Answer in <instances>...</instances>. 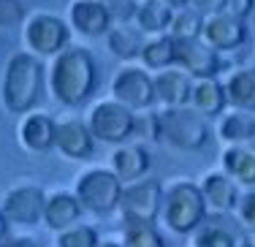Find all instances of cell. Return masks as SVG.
Masks as SVG:
<instances>
[{
	"label": "cell",
	"instance_id": "cell-13",
	"mask_svg": "<svg viewBox=\"0 0 255 247\" xmlns=\"http://www.w3.org/2000/svg\"><path fill=\"white\" fill-rule=\"evenodd\" d=\"M201 41L206 46H212L217 55L220 52H236L247 41V22L228 14V11L206 16L204 30H201Z\"/></svg>",
	"mask_w": 255,
	"mask_h": 247
},
{
	"label": "cell",
	"instance_id": "cell-36",
	"mask_svg": "<svg viewBox=\"0 0 255 247\" xmlns=\"http://www.w3.org/2000/svg\"><path fill=\"white\" fill-rule=\"evenodd\" d=\"M253 8H255V0H228L226 3L228 14L239 16V19H245V22H247V16L253 14Z\"/></svg>",
	"mask_w": 255,
	"mask_h": 247
},
{
	"label": "cell",
	"instance_id": "cell-6",
	"mask_svg": "<svg viewBox=\"0 0 255 247\" xmlns=\"http://www.w3.org/2000/svg\"><path fill=\"white\" fill-rule=\"evenodd\" d=\"M163 209V185L155 177H144L125 185L120 198V212L125 226H155Z\"/></svg>",
	"mask_w": 255,
	"mask_h": 247
},
{
	"label": "cell",
	"instance_id": "cell-14",
	"mask_svg": "<svg viewBox=\"0 0 255 247\" xmlns=\"http://www.w3.org/2000/svg\"><path fill=\"white\" fill-rule=\"evenodd\" d=\"M198 190L204 196L206 212L209 215H231L239 204V185L231 177H226L223 171H206L198 182Z\"/></svg>",
	"mask_w": 255,
	"mask_h": 247
},
{
	"label": "cell",
	"instance_id": "cell-28",
	"mask_svg": "<svg viewBox=\"0 0 255 247\" xmlns=\"http://www.w3.org/2000/svg\"><path fill=\"white\" fill-rule=\"evenodd\" d=\"M201 30H204V16L187 5V8L174 11V19L168 25V35L174 41H187V38H201Z\"/></svg>",
	"mask_w": 255,
	"mask_h": 247
},
{
	"label": "cell",
	"instance_id": "cell-18",
	"mask_svg": "<svg viewBox=\"0 0 255 247\" xmlns=\"http://www.w3.org/2000/svg\"><path fill=\"white\" fill-rule=\"evenodd\" d=\"M220 171L239 188H255V138L245 144H231L220 155Z\"/></svg>",
	"mask_w": 255,
	"mask_h": 247
},
{
	"label": "cell",
	"instance_id": "cell-11",
	"mask_svg": "<svg viewBox=\"0 0 255 247\" xmlns=\"http://www.w3.org/2000/svg\"><path fill=\"white\" fill-rule=\"evenodd\" d=\"M174 65H179L190 79H215L223 68V60L201 38L174 41Z\"/></svg>",
	"mask_w": 255,
	"mask_h": 247
},
{
	"label": "cell",
	"instance_id": "cell-41",
	"mask_svg": "<svg viewBox=\"0 0 255 247\" xmlns=\"http://www.w3.org/2000/svg\"><path fill=\"white\" fill-rule=\"evenodd\" d=\"M247 22H255V8H253V14H250V16H247Z\"/></svg>",
	"mask_w": 255,
	"mask_h": 247
},
{
	"label": "cell",
	"instance_id": "cell-29",
	"mask_svg": "<svg viewBox=\"0 0 255 247\" xmlns=\"http://www.w3.org/2000/svg\"><path fill=\"white\" fill-rule=\"evenodd\" d=\"M54 245L57 247H98L101 239H98V231H95L93 226L76 223V226L60 231L57 239H54Z\"/></svg>",
	"mask_w": 255,
	"mask_h": 247
},
{
	"label": "cell",
	"instance_id": "cell-1",
	"mask_svg": "<svg viewBox=\"0 0 255 247\" xmlns=\"http://www.w3.org/2000/svg\"><path fill=\"white\" fill-rule=\"evenodd\" d=\"M98 84V65L84 46H68L46 68V87L63 106H82Z\"/></svg>",
	"mask_w": 255,
	"mask_h": 247
},
{
	"label": "cell",
	"instance_id": "cell-4",
	"mask_svg": "<svg viewBox=\"0 0 255 247\" xmlns=\"http://www.w3.org/2000/svg\"><path fill=\"white\" fill-rule=\"evenodd\" d=\"M157 128H160V141L179 152H198L212 136L206 117H201L190 106L157 112Z\"/></svg>",
	"mask_w": 255,
	"mask_h": 247
},
{
	"label": "cell",
	"instance_id": "cell-15",
	"mask_svg": "<svg viewBox=\"0 0 255 247\" xmlns=\"http://www.w3.org/2000/svg\"><path fill=\"white\" fill-rule=\"evenodd\" d=\"M54 149L68 160H87L95 152V138L82 120H60L54 128Z\"/></svg>",
	"mask_w": 255,
	"mask_h": 247
},
{
	"label": "cell",
	"instance_id": "cell-38",
	"mask_svg": "<svg viewBox=\"0 0 255 247\" xmlns=\"http://www.w3.org/2000/svg\"><path fill=\"white\" fill-rule=\"evenodd\" d=\"M3 239H8V220H5L3 209H0V242H3Z\"/></svg>",
	"mask_w": 255,
	"mask_h": 247
},
{
	"label": "cell",
	"instance_id": "cell-10",
	"mask_svg": "<svg viewBox=\"0 0 255 247\" xmlns=\"http://www.w3.org/2000/svg\"><path fill=\"white\" fill-rule=\"evenodd\" d=\"M44 207L46 193L38 185H14L0 204L5 220L16 223V226H38L44 220Z\"/></svg>",
	"mask_w": 255,
	"mask_h": 247
},
{
	"label": "cell",
	"instance_id": "cell-30",
	"mask_svg": "<svg viewBox=\"0 0 255 247\" xmlns=\"http://www.w3.org/2000/svg\"><path fill=\"white\" fill-rule=\"evenodd\" d=\"M123 247H166L155 226H125L123 228Z\"/></svg>",
	"mask_w": 255,
	"mask_h": 247
},
{
	"label": "cell",
	"instance_id": "cell-7",
	"mask_svg": "<svg viewBox=\"0 0 255 247\" xmlns=\"http://www.w3.org/2000/svg\"><path fill=\"white\" fill-rule=\"evenodd\" d=\"M87 128L93 133V138L120 147V144H128V138L136 130V114L130 109H125L123 104H117L114 98L101 101V104H95L90 109Z\"/></svg>",
	"mask_w": 255,
	"mask_h": 247
},
{
	"label": "cell",
	"instance_id": "cell-16",
	"mask_svg": "<svg viewBox=\"0 0 255 247\" xmlns=\"http://www.w3.org/2000/svg\"><path fill=\"white\" fill-rule=\"evenodd\" d=\"M68 22L71 27H76V33L87 35V38L106 35L114 27L106 3H98V0H74L68 8Z\"/></svg>",
	"mask_w": 255,
	"mask_h": 247
},
{
	"label": "cell",
	"instance_id": "cell-22",
	"mask_svg": "<svg viewBox=\"0 0 255 247\" xmlns=\"http://www.w3.org/2000/svg\"><path fill=\"white\" fill-rule=\"evenodd\" d=\"M226 106V90L217 79H193L190 109H196L201 117H217V114H223Z\"/></svg>",
	"mask_w": 255,
	"mask_h": 247
},
{
	"label": "cell",
	"instance_id": "cell-8",
	"mask_svg": "<svg viewBox=\"0 0 255 247\" xmlns=\"http://www.w3.org/2000/svg\"><path fill=\"white\" fill-rule=\"evenodd\" d=\"M71 38V30L60 16L54 14H33L25 22V30H22V41L30 49V55L35 57H57L60 52L65 49Z\"/></svg>",
	"mask_w": 255,
	"mask_h": 247
},
{
	"label": "cell",
	"instance_id": "cell-40",
	"mask_svg": "<svg viewBox=\"0 0 255 247\" xmlns=\"http://www.w3.org/2000/svg\"><path fill=\"white\" fill-rule=\"evenodd\" d=\"M98 247H123V245H120V242H112V239H106V242H101Z\"/></svg>",
	"mask_w": 255,
	"mask_h": 247
},
{
	"label": "cell",
	"instance_id": "cell-25",
	"mask_svg": "<svg viewBox=\"0 0 255 247\" xmlns=\"http://www.w3.org/2000/svg\"><path fill=\"white\" fill-rule=\"evenodd\" d=\"M106 44L114 57L136 60V57H141V49H144V33L130 25H114L106 33Z\"/></svg>",
	"mask_w": 255,
	"mask_h": 247
},
{
	"label": "cell",
	"instance_id": "cell-42",
	"mask_svg": "<svg viewBox=\"0 0 255 247\" xmlns=\"http://www.w3.org/2000/svg\"><path fill=\"white\" fill-rule=\"evenodd\" d=\"M98 3H109V0H98Z\"/></svg>",
	"mask_w": 255,
	"mask_h": 247
},
{
	"label": "cell",
	"instance_id": "cell-21",
	"mask_svg": "<svg viewBox=\"0 0 255 247\" xmlns=\"http://www.w3.org/2000/svg\"><path fill=\"white\" fill-rule=\"evenodd\" d=\"M82 204L74 193L68 190H54L52 196H46V207H44V226L52 231H65V228L76 226L82 218Z\"/></svg>",
	"mask_w": 255,
	"mask_h": 247
},
{
	"label": "cell",
	"instance_id": "cell-32",
	"mask_svg": "<svg viewBox=\"0 0 255 247\" xmlns=\"http://www.w3.org/2000/svg\"><path fill=\"white\" fill-rule=\"evenodd\" d=\"M27 16L25 0H0V30L19 27Z\"/></svg>",
	"mask_w": 255,
	"mask_h": 247
},
{
	"label": "cell",
	"instance_id": "cell-5",
	"mask_svg": "<svg viewBox=\"0 0 255 247\" xmlns=\"http://www.w3.org/2000/svg\"><path fill=\"white\" fill-rule=\"evenodd\" d=\"M123 188L125 185L117 179V174L112 168L93 166L76 177L74 196L79 198L84 212H93L98 218H103V215H112L114 209H120Z\"/></svg>",
	"mask_w": 255,
	"mask_h": 247
},
{
	"label": "cell",
	"instance_id": "cell-34",
	"mask_svg": "<svg viewBox=\"0 0 255 247\" xmlns=\"http://www.w3.org/2000/svg\"><path fill=\"white\" fill-rule=\"evenodd\" d=\"M133 136L149 138V141H160V128H157V114H147V117H136V130Z\"/></svg>",
	"mask_w": 255,
	"mask_h": 247
},
{
	"label": "cell",
	"instance_id": "cell-3",
	"mask_svg": "<svg viewBox=\"0 0 255 247\" xmlns=\"http://www.w3.org/2000/svg\"><path fill=\"white\" fill-rule=\"evenodd\" d=\"M206 204L193 179H174L168 188H163V209L160 218L168 231L187 237L206 220Z\"/></svg>",
	"mask_w": 255,
	"mask_h": 247
},
{
	"label": "cell",
	"instance_id": "cell-37",
	"mask_svg": "<svg viewBox=\"0 0 255 247\" xmlns=\"http://www.w3.org/2000/svg\"><path fill=\"white\" fill-rule=\"evenodd\" d=\"M0 247H41L33 237H8L0 242Z\"/></svg>",
	"mask_w": 255,
	"mask_h": 247
},
{
	"label": "cell",
	"instance_id": "cell-12",
	"mask_svg": "<svg viewBox=\"0 0 255 247\" xmlns=\"http://www.w3.org/2000/svg\"><path fill=\"white\" fill-rule=\"evenodd\" d=\"M193 247H253L247 231L228 215H206L193 231Z\"/></svg>",
	"mask_w": 255,
	"mask_h": 247
},
{
	"label": "cell",
	"instance_id": "cell-31",
	"mask_svg": "<svg viewBox=\"0 0 255 247\" xmlns=\"http://www.w3.org/2000/svg\"><path fill=\"white\" fill-rule=\"evenodd\" d=\"M234 215H236V223H239L247 234H255V188L245 190L239 196V204H236Z\"/></svg>",
	"mask_w": 255,
	"mask_h": 247
},
{
	"label": "cell",
	"instance_id": "cell-39",
	"mask_svg": "<svg viewBox=\"0 0 255 247\" xmlns=\"http://www.w3.org/2000/svg\"><path fill=\"white\" fill-rule=\"evenodd\" d=\"M163 3L171 5L174 11H179V8H187V3H190V0H163Z\"/></svg>",
	"mask_w": 255,
	"mask_h": 247
},
{
	"label": "cell",
	"instance_id": "cell-9",
	"mask_svg": "<svg viewBox=\"0 0 255 247\" xmlns=\"http://www.w3.org/2000/svg\"><path fill=\"white\" fill-rule=\"evenodd\" d=\"M112 95H114L117 104H123L125 109H130L133 114L152 109V104L157 101L152 76L144 68H138V65H125V68H120L117 74H114Z\"/></svg>",
	"mask_w": 255,
	"mask_h": 247
},
{
	"label": "cell",
	"instance_id": "cell-19",
	"mask_svg": "<svg viewBox=\"0 0 255 247\" xmlns=\"http://www.w3.org/2000/svg\"><path fill=\"white\" fill-rule=\"evenodd\" d=\"M149 166H152V158L144 144H120L112 152V171L123 185L144 179L149 174Z\"/></svg>",
	"mask_w": 255,
	"mask_h": 247
},
{
	"label": "cell",
	"instance_id": "cell-33",
	"mask_svg": "<svg viewBox=\"0 0 255 247\" xmlns=\"http://www.w3.org/2000/svg\"><path fill=\"white\" fill-rule=\"evenodd\" d=\"M106 8H109V14H112L114 25H130V22L136 19L138 0H109Z\"/></svg>",
	"mask_w": 255,
	"mask_h": 247
},
{
	"label": "cell",
	"instance_id": "cell-27",
	"mask_svg": "<svg viewBox=\"0 0 255 247\" xmlns=\"http://www.w3.org/2000/svg\"><path fill=\"white\" fill-rule=\"evenodd\" d=\"M141 63L152 71H166L174 65V38L168 33L149 35L141 49Z\"/></svg>",
	"mask_w": 255,
	"mask_h": 247
},
{
	"label": "cell",
	"instance_id": "cell-2",
	"mask_svg": "<svg viewBox=\"0 0 255 247\" xmlns=\"http://www.w3.org/2000/svg\"><path fill=\"white\" fill-rule=\"evenodd\" d=\"M46 90V65L30 52L8 57L0 82V101L8 114H30Z\"/></svg>",
	"mask_w": 255,
	"mask_h": 247
},
{
	"label": "cell",
	"instance_id": "cell-24",
	"mask_svg": "<svg viewBox=\"0 0 255 247\" xmlns=\"http://www.w3.org/2000/svg\"><path fill=\"white\" fill-rule=\"evenodd\" d=\"M174 19V8L163 0H138L136 8V27L147 35H163L168 33V25Z\"/></svg>",
	"mask_w": 255,
	"mask_h": 247
},
{
	"label": "cell",
	"instance_id": "cell-26",
	"mask_svg": "<svg viewBox=\"0 0 255 247\" xmlns=\"http://www.w3.org/2000/svg\"><path fill=\"white\" fill-rule=\"evenodd\" d=\"M217 136H220V141H226V147L253 141L255 138V120L242 114V112L223 114L220 123H217Z\"/></svg>",
	"mask_w": 255,
	"mask_h": 247
},
{
	"label": "cell",
	"instance_id": "cell-23",
	"mask_svg": "<svg viewBox=\"0 0 255 247\" xmlns=\"http://www.w3.org/2000/svg\"><path fill=\"white\" fill-rule=\"evenodd\" d=\"M223 90L236 112H255V68H236Z\"/></svg>",
	"mask_w": 255,
	"mask_h": 247
},
{
	"label": "cell",
	"instance_id": "cell-35",
	"mask_svg": "<svg viewBox=\"0 0 255 247\" xmlns=\"http://www.w3.org/2000/svg\"><path fill=\"white\" fill-rule=\"evenodd\" d=\"M226 3H228V0H190L187 5H190L193 11H198V14L206 19V16L223 14V11H226Z\"/></svg>",
	"mask_w": 255,
	"mask_h": 247
},
{
	"label": "cell",
	"instance_id": "cell-20",
	"mask_svg": "<svg viewBox=\"0 0 255 247\" xmlns=\"http://www.w3.org/2000/svg\"><path fill=\"white\" fill-rule=\"evenodd\" d=\"M155 84V98L160 101L166 109H179V106H190V90H193V79L185 71L177 68H166L157 71L152 76Z\"/></svg>",
	"mask_w": 255,
	"mask_h": 247
},
{
	"label": "cell",
	"instance_id": "cell-17",
	"mask_svg": "<svg viewBox=\"0 0 255 247\" xmlns=\"http://www.w3.org/2000/svg\"><path fill=\"white\" fill-rule=\"evenodd\" d=\"M54 128H57V123H54L49 114L30 112L22 117L16 138H19V144L27 152L44 155V152H49V149H54Z\"/></svg>",
	"mask_w": 255,
	"mask_h": 247
}]
</instances>
